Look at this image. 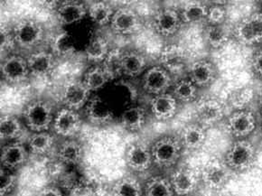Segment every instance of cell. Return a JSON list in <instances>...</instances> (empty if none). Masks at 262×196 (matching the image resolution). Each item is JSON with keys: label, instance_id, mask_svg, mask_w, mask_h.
Instances as JSON below:
<instances>
[{"label": "cell", "instance_id": "cell-3", "mask_svg": "<svg viewBox=\"0 0 262 196\" xmlns=\"http://www.w3.org/2000/svg\"><path fill=\"white\" fill-rule=\"evenodd\" d=\"M23 114L27 127L35 133L47 131L53 121L52 108L42 100H36L28 104Z\"/></svg>", "mask_w": 262, "mask_h": 196}, {"label": "cell", "instance_id": "cell-39", "mask_svg": "<svg viewBox=\"0 0 262 196\" xmlns=\"http://www.w3.org/2000/svg\"><path fill=\"white\" fill-rule=\"evenodd\" d=\"M121 55L120 51L113 50L108 53V56L104 60V67L103 69L107 73L110 79H114L117 77L121 71Z\"/></svg>", "mask_w": 262, "mask_h": 196}, {"label": "cell", "instance_id": "cell-9", "mask_svg": "<svg viewBox=\"0 0 262 196\" xmlns=\"http://www.w3.org/2000/svg\"><path fill=\"white\" fill-rule=\"evenodd\" d=\"M256 118L249 111H238L233 112L227 120L228 131L233 137L243 139L254 131Z\"/></svg>", "mask_w": 262, "mask_h": 196}, {"label": "cell", "instance_id": "cell-19", "mask_svg": "<svg viewBox=\"0 0 262 196\" xmlns=\"http://www.w3.org/2000/svg\"><path fill=\"white\" fill-rule=\"evenodd\" d=\"M27 150L20 143H12L1 150V165L8 170L16 169L27 160Z\"/></svg>", "mask_w": 262, "mask_h": 196}, {"label": "cell", "instance_id": "cell-14", "mask_svg": "<svg viewBox=\"0 0 262 196\" xmlns=\"http://www.w3.org/2000/svg\"><path fill=\"white\" fill-rule=\"evenodd\" d=\"M81 127V119L77 112L70 108H62L57 112L54 120V132L62 137H72Z\"/></svg>", "mask_w": 262, "mask_h": 196}, {"label": "cell", "instance_id": "cell-42", "mask_svg": "<svg viewBox=\"0 0 262 196\" xmlns=\"http://www.w3.org/2000/svg\"><path fill=\"white\" fill-rule=\"evenodd\" d=\"M251 66L255 74L262 79V50L258 51L252 57Z\"/></svg>", "mask_w": 262, "mask_h": 196}, {"label": "cell", "instance_id": "cell-29", "mask_svg": "<svg viewBox=\"0 0 262 196\" xmlns=\"http://www.w3.org/2000/svg\"><path fill=\"white\" fill-rule=\"evenodd\" d=\"M144 189L139 180L133 177H124L112 187L113 196H142Z\"/></svg>", "mask_w": 262, "mask_h": 196}, {"label": "cell", "instance_id": "cell-22", "mask_svg": "<svg viewBox=\"0 0 262 196\" xmlns=\"http://www.w3.org/2000/svg\"><path fill=\"white\" fill-rule=\"evenodd\" d=\"M27 61L29 72L36 77L47 76L54 69V56L47 52H38L31 54Z\"/></svg>", "mask_w": 262, "mask_h": 196}, {"label": "cell", "instance_id": "cell-31", "mask_svg": "<svg viewBox=\"0 0 262 196\" xmlns=\"http://www.w3.org/2000/svg\"><path fill=\"white\" fill-rule=\"evenodd\" d=\"M174 191L171 182L162 177H154L147 181L144 188V196H173Z\"/></svg>", "mask_w": 262, "mask_h": 196}, {"label": "cell", "instance_id": "cell-27", "mask_svg": "<svg viewBox=\"0 0 262 196\" xmlns=\"http://www.w3.org/2000/svg\"><path fill=\"white\" fill-rule=\"evenodd\" d=\"M58 158L66 165H76L83 157V148L75 140H66L58 149Z\"/></svg>", "mask_w": 262, "mask_h": 196}, {"label": "cell", "instance_id": "cell-30", "mask_svg": "<svg viewBox=\"0 0 262 196\" xmlns=\"http://www.w3.org/2000/svg\"><path fill=\"white\" fill-rule=\"evenodd\" d=\"M146 122V112L139 106L127 108L121 116V124L126 129L138 131Z\"/></svg>", "mask_w": 262, "mask_h": 196}, {"label": "cell", "instance_id": "cell-16", "mask_svg": "<svg viewBox=\"0 0 262 196\" xmlns=\"http://www.w3.org/2000/svg\"><path fill=\"white\" fill-rule=\"evenodd\" d=\"M174 193L179 196L191 195L198 185L195 173L188 168H180L173 172L171 179Z\"/></svg>", "mask_w": 262, "mask_h": 196}, {"label": "cell", "instance_id": "cell-7", "mask_svg": "<svg viewBox=\"0 0 262 196\" xmlns=\"http://www.w3.org/2000/svg\"><path fill=\"white\" fill-rule=\"evenodd\" d=\"M172 84V79L168 71L161 66H154L147 70L143 77V88L155 96L166 93Z\"/></svg>", "mask_w": 262, "mask_h": 196}, {"label": "cell", "instance_id": "cell-24", "mask_svg": "<svg viewBox=\"0 0 262 196\" xmlns=\"http://www.w3.org/2000/svg\"><path fill=\"white\" fill-rule=\"evenodd\" d=\"M180 140L187 149H199L206 140V132L199 124H190L183 128Z\"/></svg>", "mask_w": 262, "mask_h": 196}, {"label": "cell", "instance_id": "cell-10", "mask_svg": "<svg viewBox=\"0 0 262 196\" xmlns=\"http://www.w3.org/2000/svg\"><path fill=\"white\" fill-rule=\"evenodd\" d=\"M126 164L134 172H145L153 164L151 148L141 143L132 144L126 152Z\"/></svg>", "mask_w": 262, "mask_h": 196}, {"label": "cell", "instance_id": "cell-12", "mask_svg": "<svg viewBox=\"0 0 262 196\" xmlns=\"http://www.w3.org/2000/svg\"><path fill=\"white\" fill-rule=\"evenodd\" d=\"M1 73L8 82L20 83L27 79L30 72L27 60L18 55H11L2 62Z\"/></svg>", "mask_w": 262, "mask_h": 196}, {"label": "cell", "instance_id": "cell-6", "mask_svg": "<svg viewBox=\"0 0 262 196\" xmlns=\"http://www.w3.org/2000/svg\"><path fill=\"white\" fill-rule=\"evenodd\" d=\"M231 172L224 162L212 160L202 171V179L209 188L219 190L227 185L231 179Z\"/></svg>", "mask_w": 262, "mask_h": 196}, {"label": "cell", "instance_id": "cell-21", "mask_svg": "<svg viewBox=\"0 0 262 196\" xmlns=\"http://www.w3.org/2000/svg\"><path fill=\"white\" fill-rule=\"evenodd\" d=\"M86 116L92 123L104 125L112 120L113 112L108 104L100 97L96 96L88 101L86 106Z\"/></svg>", "mask_w": 262, "mask_h": 196}, {"label": "cell", "instance_id": "cell-37", "mask_svg": "<svg viewBox=\"0 0 262 196\" xmlns=\"http://www.w3.org/2000/svg\"><path fill=\"white\" fill-rule=\"evenodd\" d=\"M173 95L182 102H191L197 96V86L191 80H181L173 87Z\"/></svg>", "mask_w": 262, "mask_h": 196}, {"label": "cell", "instance_id": "cell-33", "mask_svg": "<svg viewBox=\"0 0 262 196\" xmlns=\"http://www.w3.org/2000/svg\"><path fill=\"white\" fill-rule=\"evenodd\" d=\"M22 132V126L16 117L5 115L0 119V138L2 140L17 139Z\"/></svg>", "mask_w": 262, "mask_h": 196}, {"label": "cell", "instance_id": "cell-48", "mask_svg": "<svg viewBox=\"0 0 262 196\" xmlns=\"http://www.w3.org/2000/svg\"><path fill=\"white\" fill-rule=\"evenodd\" d=\"M261 13H262V12H261Z\"/></svg>", "mask_w": 262, "mask_h": 196}, {"label": "cell", "instance_id": "cell-8", "mask_svg": "<svg viewBox=\"0 0 262 196\" xmlns=\"http://www.w3.org/2000/svg\"><path fill=\"white\" fill-rule=\"evenodd\" d=\"M180 13L173 8H164L156 14L153 19V27L158 35L171 36L178 33L181 27Z\"/></svg>", "mask_w": 262, "mask_h": 196}, {"label": "cell", "instance_id": "cell-23", "mask_svg": "<svg viewBox=\"0 0 262 196\" xmlns=\"http://www.w3.org/2000/svg\"><path fill=\"white\" fill-rule=\"evenodd\" d=\"M87 14L84 5L68 1L62 3L56 12L57 19L62 25H72L81 21Z\"/></svg>", "mask_w": 262, "mask_h": 196}, {"label": "cell", "instance_id": "cell-28", "mask_svg": "<svg viewBox=\"0 0 262 196\" xmlns=\"http://www.w3.org/2000/svg\"><path fill=\"white\" fill-rule=\"evenodd\" d=\"M209 8L202 2H187L183 7L180 16L182 22L186 24L200 23L207 19Z\"/></svg>", "mask_w": 262, "mask_h": 196}, {"label": "cell", "instance_id": "cell-2", "mask_svg": "<svg viewBox=\"0 0 262 196\" xmlns=\"http://www.w3.org/2000/svg\"><path fill=\"white\" fill-rule=\"evenodd\" d=\"M256 160V150L250 141L241 139L233 143L226 153L224 163L232 172L250 169Z\"/></svg>", "mask_w": 262, "mask_h": 196}, {"label": "cell", "instance_id": "cell-11", "mask_svg": "<svg viewBox=\"0 0 262 196\" xmlns=\"http://www.w3.org/2000/svg\"><path fill=\"white\" fill-rule=\"evenodd\" d=\"M112 29L120 35H131L140 27V20L137 13L130 8H120L112 18Z\"/></svg>", "mask_w": 262, "mask_h": 196}, {"label": "cell", "instance_id": "cell-26", "mask_svg": "<svg viewBox=\"0 0 262 196\" xmlns=\"http://www.w3.org/2000/svg\"><path fill=\"white\" fill-rule=\"evenodd\" d=\"M146 66V59L138 52H127L121 55V71L127 76H138L142 73Z\"/></svg>", "mask_w": 262, "mask_h": 196}, {"label": "cell", "instance_id": "cell-34", "mask_svg": "<svg viewBox=\"0 0 262 196\" xmlns=\"http://www.w3.org/2000/svg\"><path fill=\"white\" fill-rule=\"evenodd\" d=\"M89 15L94 23L99 26H103L112 21L114 13L108 3L104 1H98L91 5Z\"/></svg>", "mask_w": 262, "mask_h": 196}, {"label": "cell", "instance_id": "cell-35", "mask_svg": "<svg viewBox=\"0 0 262 196\" xmlns=\"http://www.w3.org/2000/svg\"><path fill=\"white\" fill-rule=\"evenodd\" d=\"M108 80L110 77L105 70L102 67L95 66L87 72L83 83L90 92H95L104 87Z\"/></svg>", "mask_w": 262, "mask_h": 196}, {"label": "cell", "instance_id": "cell-5", "mask_svg": "<svg viewBox=\"0 0 262 196\" xmlns=\"http://www.w3.org/2000/svg\"><path fill=\"white\" fill-rule=\"evenodd\" d=\"M43 36L42 27L33 19H24L16 25L14 30L15 42L23 48L35 47Z\"/></svg>", "mask_w": 262, "mask_h": 196}, {"label": "cell", "instance_id": "cell-46", "mask_svg": "<svg viewBox=\"0 0 262 196\" xmlns=\"http://www.w3.org/2000/svg\"><path fill=\"white\" fill-rule=\"evenodd\" d=\"M261 132H262V126H261Z\"/></svg>", "mask_w": 262, "mask_h": 196}, {"label": "cell", "instance_id": "cell-13", "mask_svg": "<svg viewBox=\"0 0 262 196\" xmlns=\"http://www.w3.org/2000/svg\"><path fill=\"white\" fill-rule=\"evenodd\" d=\"M195 115L201 123L205 126H211L219 122L224 116L223 104L215 99H205L197 104Z\"/></svg>", "mask_w": 262, "mask_h": 196}, {"label": "cell", "instance_id": "cell-18", "mask_svg": "<svg viewBox=\"0 0 262 196\" xmlns=\"http://www.w3.org/2000/svg\"><path fill=\"white\" fill-rule=\"evenodd\" d=\"M190 80L197 87H206L212 84L217 76V70L212 62L200 60L193 62L189 71Z\"/></svg>", "mask_w": 262, "mask_h": 196}, {"label": "cell", "instance_id": "cell-47", "mask_svg": "<svg viewBox=\"0 0 262 196\" xmlns=\"http://www.w3.org/2000/svg\"><path fill=\"white\" fill-rule=\"evenodd\" d=\"M186 196H192V195H186Z\"/></svg>", "mask_w": 262, "mask_h": 196}, {"label": "cell", "instance_id": "cell-45", "mask_svg": "<svg viewBox=\"0 0 262 196\" xmlns=\"http://www.w3.org/2000/svg\"><path fill=\"white\" fill-rule=\"evenodd\" d=\"M258 106H259V110H260V112L262 113V93L260 96H259V99H258Z\"/></svg>", "mask_w": 262, "mask_h": 196}, {"label": "cell", "instance_id": "cell-1", "mask_svg": "<svg viewBox=\"0 0 262 196\" xmlns=\"http://www.w3.org/2000/svg\"><path fill=\"white\" fill-rule=\"evenodd\" d=\"M181 140L173 136L158 139L151 147L153 163L160 167H169L179 160L182 153Z\"/></svg>", "mask_w": 262, "mask_h": 196}, {"label": "cell", "instance_id": "cell-32", "mask_svg": "<svg viewBox=\"0 0 262 196\" xmlns=\"http://www.w3.org/2000/svg\"><path fill=\"white\" fill-rule=\"evenodd\" d=\"M54 137L47 131L35 132L28 140V147L33 154H47L54 145Z\"/></svg>", "mask_w": 262, "mask_h": 196}, {"label": "cell", "instance_id": "cell-41", "mask_svg": "<svg viewBox=\"0 0 262 196\" xmlns=\"http://www.w3.org/2000/svg\"><path fill=\"white\" fill-rule=\"evenodd\" d=\"M16 183V177L10 170L6 169L4 167L1 168L0 172V192L1 195H6L15 187Z\"/></svg>", "mask_w": 262, "mask_h": 196}, {"label": "cell", "instance_id": "cell-40", "mask_svg": "<svg viewBox=\"0 0 262 196\" xmlns=\"http://www.w3.org/2000/svg\"><path fill=\"white\" fill-rule=\"evenodd\" d=\"M227 17V11L226 8L222 3H217L210 7L208 9V15H207V21L209 25L218 26V25H224L225 24V20Z\"/></svg>", "mask_w": 262, "mask_h": 196}, {"label": "cell", "instance_id": "cell-15", "mask_svg": "<svg viewBox=\"0 0 262 196\" xmlns=\"http://www.w3.org/2000/svg\"><path fill=\"white\" fill-rule=\"evenodd\" d=\"M90 91L84 83L73 81L66 85L62 93V102L67 108L78 111L88 103Z\"/></svg>", "mask_w": 262, "mask_h": 196}, {"label": "cell", "instance_id": "cell-44", "mask_svg": "<svg viewBox=\"0 0 262 196\" xmlns=\"http://www.w3.org/2000/svg\"><path fill=\"white\" fill-rule=\"evenodd\" d=\"M37 196H62V193L59 189L54 186H47L40 191Z\"/></svg>", "mask_w": 262, "mask_h": 196}, {"label": "cell", "instance_id": "cell-43", "mask_svg": "<svg viewBox=\"0 0 262 196\" xmlns=\"http://www.w3.org/2000/svg\"><path fill=\"white\" fill-rule=\"evenodd\" d=\"M1 50H5L6 48H8L9 47H11L13 42L12 41H15L14 37H12L9 32L7 31L5 28H1Z\"/></svg>", "mask_w": 262, "mask_h": 196}, {"label": "cell", "instance_id": "cell-20", "mask_svg": "<svg viewBox=\"0 0 262 196\" xmlns=\"http://www.w3.org/2000/svg\"><path fill=\"white\" fill-rule=\"evenodd\" d=\"M163 67L169 73H179L185 68L187 62V55L185 50L178 46H168L161 54Z\"/></svg>", "mask_w": 262, "mask_h": 196}, {"label": "cell", "instance_id": "cell-17", "mask_svg": "<svg viewBox=\"0 0 262 196\" xmlns=\"http://www.w3.org/2000/svg\"><path fill=\"white\" fill-rule=\"evenodd\" d=\"M151 112L158 120H168L176 115L178 101L172 94L162 93L155 96L150 103Z\"/></svg>", "mask_w": 262, "mask_h": 196}, {"label": "cell", "instance_id": "cell-36", "mask_svg": "<svg viewBox=\"0 0 262 196\" xmlns=\"http://www.w3.org/2000/svg\"><path fill=\"white\" fill-rule=\"evenodd\" d=\"M85 53L91 62H102L108 56V42L102 37H96L90 42Z\"/></svg>", "mask_w": 262, "mask_h": 196}, {"label": "cell", "instance_id": "cell-38", "mask_svg": "<svg viewBox=\"0 0 262 196\" xmlns=\"http://www.w3.org/2000/svg\"><path fill=\"white\" fill-rule=\"evenodd\" d=\"M52 48L54 54L58 56H68L74 51V42L73 37L67 33L62 32L58 34L52 42Z\"/></svg>", "mask_w": 262, "mask_h": 196}, {"label": "cell", "instance_id": "cell-25", "mask_svg": "<svg viewBox=\"0 0 262 196\" xmlns=\"http://www.w3.org/2000/svg\"><path fill=\"white\" fill-rule=\"evenodd\" d=\"M231 32L230 27L226 24L224 25H208L204 32L205 42L209 47L219 49L224 47L231 37Z\"/></svg>", "mask_w": 262, "mask_h": 196}, {"label": "cell", "instance_id": "cell-4", "mask_svg": "<svg viewBox=\"0 0 262 196\" xmlns=\"http://www.w3.org/2000/svg\"><path fill=\"white\" fill-rule=\"evenodd\" d=\"M235 36L243 46H254L262 42V13L243 18L235 27Z\"/></svg>", "mask_w": 262, "mask_h": 196}]
</instances>
